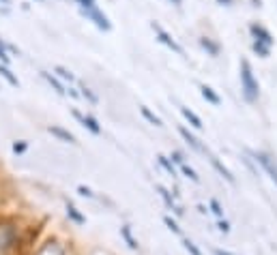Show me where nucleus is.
Wrapping results in <instances>:
<instances>
[{
  "mask_svg": "<svg viewBox=\"0 0 277 255\" xmlns=\"http://www.w3.org/2000/svg\"><path fill=\"white\" fill-rule=\"evenodd\" d=\"M54 71H56V75L60 77V80H64V82H75V77H73V73H71L69 69H64V67H54Z\"/></svg>",
  "mask_w": 277,
  "mask_h": 255,
  "instance_id": "nucleus-21",
  "label": "nucleus"
},
{
  "mask_svg": "<svg viewBox=\"0 0 277 255\" xmlns=\"http://www.w3.org/2000/svg\"><path fill=\"white\" fill-rule=\"evenodd\" d=\"M0 2H2V4H11V0H0Z\"/></svg>",
  "mask_w": 277,
  "mask_h": 255,
  "instance_id": "nucleus-38",
  "label": "nucleus"
},
{
  "mask_svg": "<svg viewBox=\"0 0 277 255\" xmlns=\"http://www.w3.org/2000/svg\"><path fill=\"white\" fill-rule=\"evenodd\" d=\"M82 95L86 97V99H88L90 103H97V95H95V93H93V90H90V88H86V86H82Z\"/></svg>",
  "mask_w": 277,
  "mask_h": 255,
  "instance_id": "nucleus-28",
  "label": "nucleus"
},
{
  "mask_svg": "<svg viewBox=\"0 0 277 255\" xmlns=\"http://www.w3.org/2000/svg\"><path fill=\"white\" fill-rule=\"evenodd\" d=\"M178 133H180V137H183V140H185L187 144H189V148H193L196 153H206V148L202 146V144H200L198 137H196V135H191L185 127H178Z\"/></svg>",
  "mask_w": 277,
  "mask_h": 255,
  "instance_id": "nucleus-8",
  "label": "nucleus"
},
{
  "mask_svg": "<svg viewBox=\"0 0 277 255\" xmlns=\"http://www.w3.org/2000/svg\"><path fill=\"white\" fill-rule=\"evenodd\" d=\"M151 26H153V30H155V35H157V39H159V41L166 45V48H170L172 51H176V54H180V56H183V48H180V45L176 43V39H172V35H170V32H166V30L161 28L159 24H155V22H153Z\"/></svg>",
  "mask_w": 277,
  "mask_h": 255,
  "instance_id": "nucleus-5",
  "label": "nucleus"
},
{
  "mask_svg": "<svg viewBox=\"0 0 277 255\" xmlns=\"http://www.w3.org/2000/svg\"><path fill=\"white\" fill-rule=\"evenodd\" d=\"M41 77H43V80H45V82H48V84H50V86H52V88H54V90H56V93H58V95H64V93H67V90H64V86H62V84H60V82H58V80H56V77H54V75H50V73H48V71H41Z\"/></svg>",
  "mask_w": 277,
  "mask_h": 255,
  "instance_id": "nucleus-17",
  "label": "nucleus"
},
{
  "mask_svg": "<svg viewBox=\"0 0 277 255\" xmlns=\"http://www.w3.org/2000/svg\"><path fill=\"white\" fill-rule=\"evenodd\" d=\"M172 163H178V165H183V163H185V156H183V153H178V150H174V153H172Z\"/></svg>",
  "mask_w": 277,
  "mask_h": 255,
  "instance_id": "nucleus-29",
  "label": "nucleus"
},
{
  "mask_svg": "<svg viewBox=\"0 0 277 255\" xmlns=\"http://www.w3.org/2000/svg\"><path fill=\"white\" fill-rule=\"evenodd\" d=\"M217 2H222V4H232V0H217Z\"/></svg>",
  "mask_w": 277,
  "mask_h": 255,
  "instance_id": "nucleus-36",
  "label": "nucleus"
},
{
  "mask_svg": "<svg viewBox=\"0 0 277 255\" xmlns=\"http://www.w3.org/2000/svg\"><path fill=\"white\" fill-rule=\"evenodd\" d=\"M157 159H159V163H161V167H164V169H166L167 174H170V176H176V167H174V163H172L170 159H167L166 154H159Z\"/></svg>",
  "mask_w": 277,
  "mask_h": 255,
  "instance_id": "nucleus-20",
  "label": "nucleus"
},
{
  "mask_svg": "<svg viewBox=\"0 0 277 255\" xmlns=\"http://www.w3.org/2000/svg\"><path fill=\"white\" fill-rule=\"evenodd\" d=\"M211 210H213V214H217L219 219L223 217V208H222V204H219L217 200H211Z\"/></svg>",
  "mask_w": 277,
  "mask_h": 255,
  "instance_id": "nucleus-27",
  "label": "nucleus"
},
{
  "mask_svg": "<svg viewBox=\"0 0 277 255\" xmlns=\"http://www.w3.org/2000/svg\"><path fill=\"white\" fill-rule=\"evenodd\" d=\"M170 2H174L176 6H180V2H183V0H170Z\"/></svg>",
  "mask_w": 277,
  "mask_h": 255,
  "instance_id": "nucleus-37",
  "label": "nucleus"
},
{
  "mask_svg": "<svg viewBox=\"0 0 277 255\" xmlns=\"http://www.w3.org/2000/svg\"><path fill=\"white\" fill-rule=\"evenodd\" d=\"M37 255H64V247L60 243H56V240H50V243H45L39 249Z\"/></svg>",
  "mask_w": 277,
  "mask_h": 255,
  "instance_id": "nucleus-12",
  "label": "nucleus"
},
{
  "mask_svg": "<svg viewBox=\"0 0 277 255\" xmlns=\"http://www.w3.org/2000/svg\"><path fill=\"white\" fill-rule=\"evenodd\" d=\"M200 95H202V99L206 103H211V105H219V103H222V97H219L211 86H206V84L200 86Z\"/></svg>",
  "mask_w": 277,
  "mask_h": 255,
  "instance_id": "nucleus-13",
  "label": "nucleus"
},
{
  "mask_svg": "<svg viewBox=\"0 0 277 255\" xmlns=\"http://www.w3.org/2000/svg\"><path fill=\"white\" fill-rule=\"evenodd\" d=\"M157 191H159V195H161V200L166 202V206L170 208V210H174V212H176L178 217H180V214H183V210H180V206L176 204V202H174V198L170 195V191H167L166 187H161V185H157Z\"/></svg>",
  "mask_w": 277,
  "mask_h": 255,
  "instance_id": "nucleus-10",
  "label": "nucleus"
},
{
  "mask_svg": "<svg viewBox=\"0 0 277 255\" xmlns=\"http://www.w3.org/2000/svg\"><path fill=\"white\" fill-rule=\"evenodd\" d=\"M73 116H75V118L80 120L82 125L90 131V133H95V135H99V133H101V127H99V122H97V120L93 118V116H82L80 112H77V109H73Z\"/></svg>",
  "mask_w": 277,
  "mask_h": 255,
  "instance_id": "nucleus-7",
  "label": "nucleus"
},
{
  "mask_svg": "<svg viewBox=\"0 0 277 255\" xmlns=\"http://www.w3.org/2000/svg\"><path fill=\"white\" fill-rule=\"evenodd\" d=\"M209 161H211V165L215 167V172H217L219 176H223V178L228 180V182H234V176H232V172H230V169H228V167L223 165L222 161L217 159V156H213V154H209Z\"/></svg>",
  "mask_w": 277,
  "mask_h": 255,
  "instance_id": "nucleus-11",
  "label": "nucleus"
},
{
  "mask_svg": "<svg viewBox=\"0 0 277 255\" xmlns=\"http://www.w3.org/2000/svg\"><path fill=\"white\" fill-rule=\"evenodd\" d=\"M67 214H69V217H71V219L75 221V223H84V217H82V214L77 212V210H75V208L71 206V204L67 206Z\"/></svg>",
  "mask_w": 277,
  "mask_h": 255,
  "instance_id": "nucleus-26",
  "label": "nucleus"
},
{
  "mask_svg": "<svg viewBox=\"0 0 277 255\" xmlns=\"http://www.w3.org/2000/svg\"><path fill=\"white\" fill-rule=\"evenodd\" d=\"M180 172H183V174H185V176H187V178H189V180H193V182H200L198 174L193 172V169H191L189 165H185V163H183V165H180Z\"/></svg>",
  "mask_w": 277,
  "mask_h": 255,
  "instance_id": "nucleus-25",
  "label": "nucleus"
},
{
  "mask_svg": "<svg viewBox=\"0 0 277 255\" xmlns=\"http://www.w3.org/2000/svg\"><path fill=\"white\" fill-rule=\"evenodd\" d=\"M183 247H185V251L189 253V255H202V251H200L198 247H196V243H191L189 238H185V240H183Z\"/></svg>",
  "mask_w": 277,
  "mask_h": 255,
  "instance_id": "nucleus-23",
  "label": "nucleus"
},
{
  "mask_svg": "<svg viewBox=\"0 0 277 255\" xmlns=\"http://www.w3.org/2000/svg\"><path fill=\"white\" fill-rule=\"evenodd\" d=\"M198 210H200V214H206V212H209V210H206V208H204L202 204H200V206H198Z\"/></svg>",
  "mask_w": 277,
  "mask_h": 255,
  "instance_id": "nucleus-35",
  "label": "nucleus"
},
{
  "mask_svg": "<svg viewBox=\"0 0 277 255\" xmlns=\"http://www.w3.org/2000/svg\"><path fill=\"white\" fill-rule=\"evenodd\" d=\"M120 236L125 238V243H127V247H129V249H133V251H140V243L133 238V234H131V227H129V225H122V227H120Z\"/></svg>",
  "mask_w": 277,
  "mask_h": 255,
  "instance_id": "nucleus-14",
  "label": "nucleus"
},
{
  "mask_svg": "<svg viewBox=\"0 0 277 255\" xmlns=\"http://www.w3.org/2000/svg\"><path fill=\"white\" fill-rule=\"evenodd\" d=\"M180 114L185 116V120L189 122L193 129H202V120H200V116H198L196 112H191L189 107H180Z\"/></svg>",
  "mask_w": 277,
  "mask_h": 255,
  "instance_id": "nucleus-15",
  "label": "nucleus"
},
{
  "mask_svg": "<svg viewBox=\"0 0 277 255\" xmlns=\"http://www.w3.org/2000/svg\"><path fill=\"white\" fill-rule=\"evenodd\" d=\"M0 73H2V77H4V80L11 84V86H17V84H19V82H17V77L13 75V73H11V71L6 69V67H0Z\"/></svg>",
  "mask_w": 277,
  "mask_h": 255,
  "instance_id": "nucleus-24",
  "label": "nucleus"
},
{
  "mask_svg": "<svg viewBox=\"0 0 277 255\" xmlns=\"http://www.w3.org/2000/svg\"><path fill=\"white\" fill-rule=\"evenodd\" d=\"M249 32H251V37H254V41L264 43V45H269V48H271V45H273V41H275L273 35H271V32L264 28L262 24H251V26H249Z\"/></svg>",
  "mask_w": 277,
  "mask_h": 255,
  "instance_id": "nucleus-6",
  "label": "nucleus"
},
{
  "mask_svg": "<svg viewBox=\"0 0 277 255\" xmlns=\"http://www.w3.org/2000/svg\"><path fill=\"white\" fill-rule=\"evenodd\" d=\"M251 50H254L260 58H269V56H271V48H269V45H264V43L254 41V43H251Z\"/></svg>",
  "mask_w": 277,
  "mask_h": 255,
  "instance_id": "nucleus-19",
  "label": "nucleus"
},
{
  "mask_svg": "<svg viewBox=\"0 0 277 255\" xmlns=\"http://www.w3.org/2000/svg\"><path fill=\"white\" fill-rule=\"evenodd\" d=\"M17 245V234L11 225H0V253H9Z\"/></svg>",
  "mask_w": 277,
  "mask_h": 255,
  "instance_id": "nucleus-3",
  "label": "nucleus"
},
{
  "mask_svg": "<svg viewBox=\"0 0 277 255\" xmlns=\"http://www.w3.org/2000/svg\"><path fill=\"white\" fill-rule=\"evenodd\" d=\"M82 15H86L90 22H93L97 28H101V30H110L112 28V24H110V19L106 13H101L97 6H90V9H82Z\"/></svg>",
  "mask_w": 277,
  "mask_h": 255,
  "instance_id": "nucleus-4",
  "label": "nucleus"
},
{
  "mask_svg": "<svg viewBox=\"0 0 277 255\" xmlns=\"http://www.w3.org/2000/svg\"><path fill=\"white\" fill-rule=\"evenodd\" d=\"M52 135H56L58 140H62V142H69V144H75V137H73V133H69V131H64V129H60V127H50L48 129Z\"/></svg>",
  "mask_w": 277,
  "mask_h": 255,
  "instance_id": "nucleus-16",
  "label": "nucleus"
},
{
  "mask_svg": "<svg viewBox=\"0 0 277 255\" xmlns=\"http://www.w3.org/2000/svg\"><path fill=\"white\" fill-rule=\"evenodd\" d=\"M251 156H254V161L267 172L269 178L277 185V161H275V156L271 153H264V150H256V153H251Z\"/></svg>",
  "mask_w": 277,
  "mask_h": 255,
  "instance_id": "nucleus-2",
  "label": "nucleus"
},
{
  "mask_svg": "<svg viewBox=\"0 0 277 255\" xmlns=\"http://www.w3.org/2000/svg\"><path fill=\"white\" fill-rule=\"evenodd\" d=\"M217 227H219V232H222V234H228L230 232V223H228V221H219V223H217Z\"/></svg>",
  "mask_w": 277,
  "mask_h": 255,
  "instance_id": "nucleus-31",
  "label": "nucleus"
},
{
  "mask_svg": "<svg viewBox=\"0 0 277 255\" xmlns=\"http://www.w3.org/2000/svg\"><path fill=\"white\" fill-rule=\"evenodd\" d=\"M77 191H80V195H84V198H93V191H90V189H86V187H80Z\"/></svg>",
  "mask_w": 277,
  "mask_h": 255,
  "instance_id": "nucleus-33",
  "label": "nucleus"
},
{
  "mask_svg": "<svg viewBox=\"0 0 277 255\" xmlns=\"http://www.w3.org/2000/svg\"><path fill=\"white\" fill-rule=\"evenodd\" d=\"M241 90L247 103H256L258 97H260V86H258L254 69H251L249 60H245V58L241 60Z\"/></svg>",
  "mask_w": 277,
  "mask_h": 255,
  "instance_id": "nucleus-1",
  "label": "nucleus"
},
{
  "mask_svg": "<svg viewBox=\"0 0 277 255\" xmlns=\"http://www.w3.org/2000/svg\"><path fill=\"white\" fill-rule=\"evenodd\" d=\"M140 114L144 116V118H146L148 122H151V125H155V127H161V118H159V116H155V114H153V112H151V109H148L146 105H142V107H140Z\"/></svg>",
  "mask_w": 277,
  "mask_h": 255,
  "instance_id": "nucleus-18",
  "label": "nucleus"
},
{
  "mask_svg": "<svg viewBox=\"0 0 277 255\" xmlns=\"http://www.w3.org/2000/svg\"><path fill=\"white\" fill-rule=\"evenodd\" d=\"M164 223L167 225V230H170L172 234H176V236H180V234H183V232H180V227H178V223L172 217H164Z\"/></svg>",
  "mask_w": 277,
  "mask_h": 255,
  "instance_id": "nucleus-22",
  "label": "nucleus"
},
{
  "mask_svg": "<svg viewBox=\"0 0 277 255\" xmlns=\"http://www.w3.org/2000/svg\"><path fill=\"white\" fill-rule=\"evenodd\" d=\"M95 2H97V0H77V4H80V9H90V6H97Z\"/></svg>",
  "mask_w": 277,
  "mask_h": 255,
  "instance_id": "nucleus-30",
  "label": "nucleus"
},
{
  "mask_svg": "<svg viewBox=\"0 0 277 255\" xmlns=\"http://www.w3.org/2000/svg\"><path fill=\"white\" fill-rule=\"evenodd\" d=\"M213 255H236V253H230V251H222V249H213Z\"/></svg>",
  "mask_w": 277,
  "mask_h": 255,
  "instance_id": "nucleus-34",
  "label": "nucleus"
},
{
  "mask_svg": "<svg viewBox=\"0 0 277 255\" xmlns=\"http://www.w3.org/2000/svg\"><path fill=\"white\" fill-rule=\"evenodd\" d=\"M26 150V144L19 142V144H13V153H24Z\"/></svg>",
  "mask_w": 277,
  "mask_h": 255,
  "instance_id": "nucleus-32",
  "label": "nucleus"
},
{
  "mask_svg": "<svg viewBox=\"0 0 277 255\" xmlns=\"http://www.w3.org/2000/svg\"><path fill=\"white\" fill-rule=\"evenodd\" d=\"M200 45H202V50H206V54L213 56V58L219 56V51H222V45L211 37H200Z\"/></svg>",
  "mask_w": 277,
  "mask_h": 255,
  "instance_id": "nucleus-9",
  "label": "nucleus"
}]
</instances>
